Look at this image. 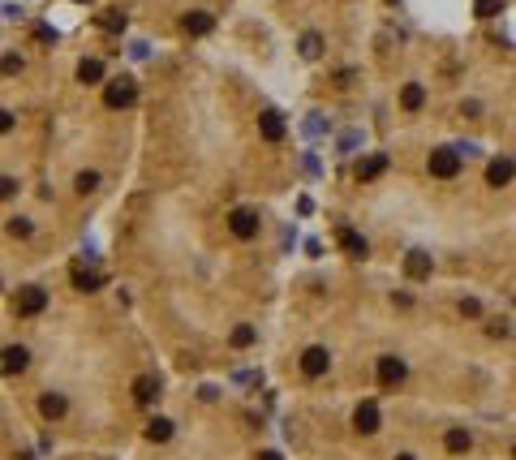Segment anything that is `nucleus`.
<instances>
[{"label": "nucleus", "mask_w": 516, "mask_h": 460, "mask_svg": "<svg viewBox=\"0 0 516 460\" xmlns=\"http://www.w3.org/2000/svg\"><path fill=\"white\" fill-rule=\"evenodd\" d=\"M78 82H82V86H99V82H103V61L86 57V61L78 65Z\"/></svg>", "instance_id": "obj_19"}, {"label": "nucleus", "mask_w": 516, "mask_h": 460, "mask_svg": "<svg viewBox=\"0 0 516 460\" xmlns=\"http://www.w3.org/2000/svg\"><path fill=\"white\" fill-rule=\"evenodd\" d=\"M426 168H430V177H439V181H452V177L460 172V151H452V146H439V151H430Z\"/></svg>", "instance_id": "obj_3"}, {"label": "nucleus", "mask_w": 516, "mask_h": 460, "mask_svg": "<svg viewBox=\"0 0 516 460\" xmlns=\"http://www.w3.org/2000/svg\"><path fill=\"white\" fill-rule=\"evenodd\" d=\"M18 194V181L13 177H0V198H13Z\"/></svg>", "instance_id": "obj_30"}, {"label": "nucleus", "mask_w": 516, "mask_h": 460, "mask_svg": "<svg viewBox=\"0 0 516 460\" xmlns=\"http://www.w3.org/2000/svg\"><path fill=\"white\" fill-rule=\"evenodd\" d=\"M512 177H516V164H512V160H491V164H486V185L499 189V185H508Z\"/></svg>", "instance_id": "obj_13"}, {"label": "nucleus", "mask_w": 516, "mask_h": 460, "mask_svg": "<svg viewBox=\"0 0 516 460\" xmlns=\"http://www.w3.org/2000/svg\"><path fill=\"white\" fill-rule=\"evenodd\" d=\"M258 340V331L250 327V323H241V327H233V348H250Z\"/></svg>", "instance_id": "obj_24"}, {"label": "nucleus", "mask_w": 516, "mask_h": 460, "mask_svg": "<svg viewBox=\"0 0 516 460\" xmlns=\"http://www.w3.org/2000/svg\"><path fill=\"white\" fill-rule=\"evenodd\" d=\"M512 460H516V447H512Z\"/></svg>", "instance_id": "obj_35"}, {"label": "nucleus", "mask_w": 516, "mask_h": 460, "mask_svg": "<svg viewBox=\"0 0 516 460\" xmlns=\"http://www.w3.org/2000/svg\"><path fill=\"white\" fill-rule=\"evenodd\" d=\"M301 57H305V61H319V57H323V39H319L315 30L301 35Z\"/></svg>", "instance_id": "obj_22"}, {"label": "nucleus", "mask_w": 516, "mask_h": 460, "mask_svg": "<svg viewBox=\"0 0 516 460\" xmlns=\"http://www.w3.org/2000/svg\"><path fill=\"white\" fill-rule=\"evenodd\" d=\"M74 185H78V194H90V189L99 185V172H78V181H74Z\"/></svg>", "instance_id": "obj_26"}, {"label": "nucleus", "mask_w": 516, "mask_h": 460, "mask_svg": "<svg viewBox=\"0 0 516 460\" xmlns=\"http://www.w3.org/2000/svg\"><path fill=\"white\" fill-rule=\"evenodd\" d=\"M284 129H288V125H284V117H280L276 108H267L263 117H258V134H263L267 142H280V138H284Z\"/></svg>", "instance_id": "obj_11"}, {"label": "nucleus", "mask_w": 516, "mask_h": 460, "mask_svg": "<svg viewBox=\"0 0 516 460\" xmlns=\"http://www.w3.org/2000/svg\"><path fill=\"white\" fill-rule=\"evenodd\" d=\"M375 375H379V387H387V391H396L400 383H404V362H400V357L396 353H387V357H379V366H375Z\"/></svg>", "instance_id": "obj_4"}, {"label": "nucleus", "mask_w": 516, "mask_h": 460, "mask_svg": "<svg viewBox=\"0 0 516 460\" xmlns=\"http://www.w3.org/2000/svg\"><path fill=\"white\" fill-rule=\"evenodd\" d=\"M336 237H340V249L348 254V259H366V237H361V232H353V228H340Z\"/></svg>", "instance_id": "obj_14"}, {"label": "nucleus", "mask_w": 516, "mask_h": 460, "mask_svg": "<svg viewBox=\"0 0 516 460\" xmlns=\"http://www.w3.org/2000/svg\"><path fill=\"white\" fill-rule=\"evenodd\" d=\"M383 168H387V155H383V151H375V155L357 160V181H375V177H383Z\"/></svg>", "instance_id": "obj_12"}, {"label": "nucleus", "mask_w": 516, "mask_h": 460, "mask_svg": "<svg viewBox=\"0 0 516 460\" xmlns=\"http://www.w3.org/2000/svg\"><path fill=\"white\" fill-rule=\"evenodd\" d=\"M258 460H284L280 452H258Z\"/></svg>", "instance_id": "obj_33"}, {"label": "nucleus", "mask_w": 516, "mask_h": 460, "mask_svg": "<svg viewBox=\"0 0 516 460\" xmlns=\"http://www.w3.org/2000/svg\"><path fill=\"white\" fill-rule=\"evenodd\" d=\"M258 211H250V207H237L233 216H228V228H233V237H241V241H250V237H258Z\"/></svg>", "instance_id": "obj_6"}, {"label": "nucleus", "mask_w": 516, "mask_h": 460, "mask_svg": "<svg viewBox=\"0 0 516 460\" xmlns=\"http://www.w3.org/2000/svg\"><path fill=\"white\" fill-rule=\"evenodd\" d=\"M69 280H74V288H78V293H95V288L103 284V271H95V267H86V263H78V267L69 271Z\"/></svg>", "instance_id": "obj_10"}, {"label": "nucleus", "mask_w": 516, "mask_h": 460, "mask_svg": "<svg viewBox=\"0 0 516 460\" xmlns=\"http://www.w3.org/2000/svg\"><path fill=\"white\" fill-rule=\"evenodd\" d=\"M396 460H418V456H396Z\"/></svg>", "instance_id": "obj_34"}, {"label": "nucleus", "mask_w": 516, "mask_h": 460, "mask_svg": "<svg viewBox=\"0 0 516 460\" xmlns=\"http://www.w3.org/2000/svg\"><path fill=\"white\" fill-rule=\"evenodd\" d=\"M181 26H185V35H211L216 18H211V13H202V9H194V13H185V18H181Z\"/></svg>", "instance_id": "obj_16"}, {"label": "nucleus", "mask_w": 516, "mask_h": 460, "mask_svg": "<svg viewBox=\"0 0 516 460\" xmlns=\"http://www.w3.org/2000/svg\"><path fill=\"white\" fill-rule=\"evenodd\" d=\"M35 39L39 43H52V39H57V30H52V26H35Z\"/></svg>", "instance_id": "obj_31"}, {"label": "nucleus", "mask_w": 516, "mask_h": 460, "mask_svg": "<svg viewBox=\"0 0 516 460\" xmlns=\"http://www.w3.org/2000/svg\"><path fill=\"white\" fill-rule=\"evenodd\" d=\"M9 129H13V112L0 108V134H9Z\"/></svg>", "instance_id": "obj_32"}, {"label": "nucleus", "mask_w": 516, "mask_h": 460, "mask_svg": "<svg viewBox=\"0 0 516 460\" xmlns=\"http://www.w3.org/2000/svg\"><path fill=\"white\" fill-rule=\"evenodd\" d=\"M474 13L478 18H495V13H503V0H474Z\"/></svg>", "instance_id": "obj_25"}, {"label": "nucleus", "mask_w": 516, "mask_h": 460, "mask_svg": "<svg viewBox=\"0 0 516 460\" xmlns=\"http://www.w3.org/2000/svg\"><path fill=\"white\" fill-rule=\"evenodd\" d=\"M0 73H9V78H13V73H22V57H13V52H9V57H0Z\"/></svg>", "instance_id": "obj_27"}, {"label": "nucleus", "mask_w": 516, "mask_h": 460, "mask_svg": "<svg viewBox=\"0 0 516 460\" xmlns=\"http://www.w3.org/2000/svg\"><path fill=\"white\" fill-rule=\"evenodd\" d=\"M134 99H138V82H134L129 73L103 82V104H108V108H129Z\"/></svg>", "instance_id": "obj_1"}, {"label": "nucleus", "mask_w": 516, "mask_h": 460, "mask_svg": "<svg viewBox=\"0 0 516 460\" xmlns=\"http://www.w3.org/2000/svg\"><path fill=\"white\" fill-rule=\"evenodd\" d=\"M26 366H30V353H26L22 344H9L5 353H0V375H9V379H13V375H22Z\"/></svg>", "instance_id": "obj_7"}, {"label": "nucleus", "mask_w": 516, "mask_h": 460, "mask_svg": "<svg viewBox=\"0 0 516 460\" xmlns=\"http://www.w3.org/2000/svg\"><path fill=\"white\" fill-rule=\"evenodd\" d=\"M155 396H160V379H151V375L134 379V400L138 404H155Z\"/></svg>", "instance_id": "obj_18"}, {"label": "nucleus", "mask_w": 516, "mask_h": 460, "mask_svg": "<svg viewBox=\"0 0 516 460\" xmlns=\"http://www.w3.org/2000/svg\"><path fill=\"white\" fill-rule=\"evenodd\" d=\"M379 422H383V418H379V404H375V400H361V404H357V413H353V426H357L361 435H375V430H379Z\"/></svg>", "instance_id": "obj_9"}, {"label": "nucleus", "mask_w": 516, "mask_h": 460, "mask_svg": "<svg viewBox=\"0 0 516 460\" xmlns=\"http://www.w3.org/2000/svg\"><path fill=\"white\" fill-rule=\"evenodd\" d=\"M327 366H332V353H327L323 344H315V348H305V353H301V375H305V379L327 375Z\"/></svg>", "instance_id": "obj_5"}, {"label": "nucleus", "mask_w": 516, "mask_h": 460, "mask_svg": "<svg viewBox=\"0 0 516 460\" xmlns=\"http://www.w3.org/2000/svg\"><path fill=\"white\" fill-rule=\"evenodd\" d=\"M30 232H35V228H30V220H22V216H18V220H9V237H30Z\"/></svg>", "instance_id": "obj_28"}, {"label": "nucleus", "mask_w": 516, "mask_h": 460, "mask_svg": "<svg viewBox=\"0 0 516 460\" xmlns=\"http://www.w3.org/2000/svg\"><path fill=\"white\" fill-rule=\"evenodd\" d=\"M13 310H18V319H35V314H43V310H47V288H39V284L18 288Z\"/></svg>", "instance_id": "obj_2"}, {"label": "nucleus", "mask_w": 516, "mask_h": 460, "mask_svg": "<svg viewBox=\"0 0 516 460\" xmlns=\"http://www.w3.org/2000/svg\"><path fill=\"white\" fill-rule=\"evenodd\" d=\"M443 447H447L452 456H464V452L474 447V439H469V430H447V435H443Z\"/></svg>", "instance_id": "obj_20"}, {"label": "nucleus", "mask_w": 516, "mask_h": 460, "mask_svg": "<svg viewBox=\"0 0 516 460\" xmlns=\"http://www.w3.org/2000/svg\"><path fill=\"white\" fill-rule=\"evenodd\" d=\"M460 314H464V319H478V314H482V305L469 297V301H460Z\"/></svg>", "instance_id": "obj_29"}, {"label": "nucleus", "mask_w": 516, "mask_h": 460, "mask_svg": "<svg viewBox=\"0 0 516 460\" xmlns=\"http://www.w3.org/2000/svg\"><path fill=\"white\" fill-rule=\"evenodd\" d=\"M430 267H435V263H430L426 249H409V254H404V276H409V280H430Z\"/></svg>", "instance_id": "obj_8"}, {"label": "nucleus", "mask_w": 516, "mask_h": 460, "mask_svg": "<svg viewBox=\"0 0 516 460\" xmlns=\"http://www.w3.org/2000/svg\"><path fill=\"white\" fill-rule=\"evenodd\" d=\"M146 439H151V443H168V439H172V422H168V418H151V422H146Z\"/></svg>", "instance_id": "obj_21"}, {"label": "nucleus", "mask_w": 516, "mask_h": 460, "mask_svg": "<svg viewBox=\"0 0 516 460\" xmlns=\"http://www.w3.org/2000/svg\"><path fill=\"white\" fill-rule=\"evenodd\" d=\"M65 408H69V404H65V396H61V391H47V396L39 400V413H43L47 422H57V418H65Z\"/></svg>", "instance_id": "obj_17"}, {"label": "nucleus", "mask_w": 516, "mask_h": 460, "mask_svg": "<svg viewBox=\"0 0 516 460\" xmlns=\"http://www.w3.org/2000/svg\"><path fill=\"white\" fill-rule=\"evenodd\" d=\"M99 26L108 30V35H117V30H125V13H121V9H108V13H99Z\"/></svg>", "instance_id": "obj_23"}, {"label": "nucleus", "mask_w": 516, "mask_h": 460, "mask_svg": "<svg viewBox=\"0 0 516 460\" xmlns=\"http://www.w3.org/2000/svg\"><path fill=\"white\" fill-rule=\"evenodd\" d=\"M422 104H426V86H422V82H409V86L400 90V108H404V112H422Z\"/></svg>", "instance_id": "obj_15"}]
</instances>
